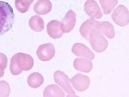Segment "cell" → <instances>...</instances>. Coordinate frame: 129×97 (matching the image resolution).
I'll use <instances>...</instances> for the list:
<instances>
[{"label": "cell", "instance_id": "cell-23", "mask_svg": "<svg viewBox=\"0 0 129 97\" xmlns=\"http://www.w3.org/2000/svg\"><path fill=\"white\" fill-rule=\"evenodd\" d=\"M7 63H8V59L5 56V54L0 53V66L3 68L4 70L6 69L7 67Z\"/></svg>", "mask_w": 129, "mask_h": 97}, {"label": "cell", "instance_id": "cell-9", "mask_svg": "<svg viewBox=\"0 0 129 97\" xmlns=\"http://www.w3.org/2000/svg\"><path fill=\"white\" fill-rule=\"evenodd\" d=\"M47 32L48 35L53 39L61 38L64 34L61 28V22L57 20H52L47 23Z\"/></svg>", "mask_w": 129, "mask_h": 97}, {"label": "cell", "instance_id": "cell-14", "mask_svg": "<svg viewBox=\"0 0 129 97\" xmlns=\"http://www.w3.org/2000/svg\"><path fill=\"white\" fill-rule=\"evenodd\" d=\"M73 66L77 71L88 73L92 70L93 64L88 59H76L73 62Z\"/></svg>", "mask_w": 129, "mask_h": 97}, {"label": "cell", "instance_id": "cell-1", "mask_svg": "<svg viewBox=\"0 0 129 97\" xmlns=\"http://www.w3.org/2000/svg\"><path fill=\"white\" fill-rule=\"evenodd\" d=\"M15 14L12 7L6 2L0 1V36L11 29Z\"/></svg>", "mask_w": 129, "mask_h": 97}, {"label": "cell", "instance_id": "cell-22", "mask_svg": "<svg viewBox=\"0 0 129 97\" xmlns=\"http://www.w3.org/2000/svg\"><path fill=\"white\" fill-rule=\"evenodd\" d=\"M10 87L7 82L0 81V97H7L10 95Z\"/></svg>", "mask_w": 129, "mask_h": 97}, {"label": "cell", "instance_id": "cell-13", "mask_svg": "<svg viewBox=\"0 0 129 97\" xmlns=\"http://www.w3.org/2000/svg\"><path fill=\"white\" fill-rule=\"evenodd\" d=\"M51 10L52 3L50 0H38L34 6V11L37 15H47Z\"/></svg>", "mask_w": 129, "mask_h": 97}, {"label": "cell", "instance_id": "cell-11", "mask_svg": "<svg viewBox=\"0 0 129 97\" xmlns=\"http://www.w3.org/2000/svg\"><path fill=\"white\" fill-rule=\"evenodd\" d=\"M76 24V14L73 10H70L64 16L61 22V28L64 33H70L74 28Z\"/></svg>", "mask_w": 129, "mask_h": 97}, {"label": "cell", "instance_id": "cell-4", "mask_svg": "<svg viewBox=\"0 0 129 97\" xmlns=\"http://www.w3.org/2000/svg\"><path fill=\"white\" fill-rule=\"evenodd\" d=\"M53 78H54L56 83H58L60 87H62V88L68 94V95H75V92L72 85H71L69 78L63 71H55L54 75H53Z\"/></svg>", "mask_w": 129, "mask_h": 97}, {"label": "cell", "instance_id": "cell-21", "mask_svg": "<svg viewBox=\"0 0 129 97\" xmlns=\"http://www.w3.org/2000/svg\"><path fill=\"white\" fill-rule=\"evenodd\" d=\"M10 72H11L12 75L14 76H17V75H20L22 73V70H21L19 66H18L17 63H16V55H14L13 57L11 58L10 59Z\"/></svg>", "mask_w": 129, "mask_h": 97}, {"label": "cell", "instance_id": "cell-19", "mask_svg": "<svg viewBox=\"0 0 129 97\" xmlns=\"http://www.w3.org/2000/svg\"><path fill=\"white\" fill-rule=\"evenodd\" d=\"M101 6L103 8V14L109 15L114 10L118 3V0H99Z\"/></svg>", "mask_w": 129, "mask_h": 97}, {"label": "cell", "instance_id": "cell-3", "mask_svg": "<svg viewBox=\"0 0 129 97\" xmlns=\"http://www.w3.org/2000/svg\"><path fill=\"white\" fill-rule=\"evenodd\" d=\"M112 19L117 25L126 26L129 22L128 10L124 5H119L114 10L112 14Z\"/></svg>", "mask_w": 129, "mask_h": 97}, {"label": "cell", "instance_id": "cell-18", "mask_svg": "<svg viewBox=\"0 0 129 97\" xmlns=\"http://www.w3.org/2000/svg\"><path fill=\"white\" fill-rule=\"evenodd\" d=\"M28 25H29L31 29L35 31V32H41L44 29L45 23L44 21L40 16H34L29 19Z\"/></svg>", "mask_w": 129, "mask_h": 97}, {"label": "cell", "instance_id": "cell-12", "mask_svg": "<svg viewBox=\"0 0 129 97\" xmlns=\"http://www.w3.org/2000/svg\"><path fill=\"white\" fill-rule=\"evenodd\" d=\"M98 24H99V22L95 21V19L86 20L80 27L79 31H80L81 35L84 37L85 40H88L90 32L92 31V29H94V28H98Z\"/></svg>", "mask_w": 129, "mask_h": 97}, {"label": "cell", "instance_id": "cell-20", "mask_svg": "<svg viewBox=\"0 0 129 97\" xmlns=\"http://www.w3.org/2000/svg\"><path fill=\"white\" fill-rule=\"evenodd\" d=\"M33 2L34 0H16L15 5L18 11L21 13H25L29 10V7Z\"/></svg>", "mask_w": 129, "mask_h": 97}, {"label": "cell", "instance_id": "cell-5", "mask_svg": "<svg viewBox=\"0 0 129 97\" xmlns=\"http://www.w3.org/2000/svg\"><path fill=\"white\" fill-rule=\"evenodd\" d=\"M36 54L40 60L44 62L49 61L55 55V48L51 43L43 44L38 47L36 51Z\"/></svg>", "mask_w": 129, "mask_h": 97}, {"label": "cell", "instance_id": "cell-17", "mask_svg": "<svg viewBox=\"0 0 129 97\" xmlns=\"http://www.w3.org/2000/svg\"><path fill=\"white\" fill-rule=\"evenodd\" d=\"M44 82V77L41 74L38 72H34L30 74L28 77V86L33 88H37L41 86Z\"/></svg>", "mask_w": 129, "mask_h": 97}, {"label": "cell", "instance_id": "cell-7", "mask_svg": "<svg viewBox=\"0 0 129 97\" xmlns=\"http://www.w3.org/2000/svg\"><path fill=\"white\" fill-rule=\"evenodd\" d=\"M16 55V63L18 66L22 71H29L34 66V59L33 58L26 53H18Z\"/></svg>", "mask_w": 129, "mask_h": 97}, {"label": "cell", "instance_id": "cell-15", "mask_svg": "<svg viewBox=\"0 0 129 97\" xmlns=\"http://www.w3.org/2000/svg\"><path fill=\"white\" fill-rule=\"evenodd\" d=\"M44 97H64V93L59 86L55 84H52L47 87H46L43 93Z\"/></svg>", "mask_w": 129, "mask_h": 97}, {"label": "cell", "instance_id": "cell-2", "mask_svg": "<svg viewBox=\"0 0 129 97\" xmlns=\"http://www.w3.org/2000/svg\"><path fill=\"white\" fill-rule=\"evenodd\" d=\"M89 43L91 46L96 53H102L104 52L108 47V40L104 38L98 28H95L90 32L89 36Z\"/></svg>", "mask_w": 129, "mask_h": 97}, {"label": "cell", "instance_id": "cell-10", "mask_svg": "<svg viewBox=\"0 0 129 97\" xmlns=\"http://www.w3.org/2000/svg\"><path fill=\"white\" fill-rule=\"evenodd\" d=\"M72 51L76 56L85 58V59H88L89 60H92L95 58V54L93 53V52L89 50L85 45L81 44V43L74 44L72 48Z\"/></svg>", "mask_w": 129, "mask_h": 97}, {"label": "cell", "instance_id": "cell-16", "mask_svg": "<svg viewBox=\"0 0 129 97\" xmlns=\"http://www.w3.org/2000/svg\"><path fill=\"white\" fill-rule=\"evenodd\" d=\"M98 29L103 34H104L106 37L109 39H113L115 33H114V28L113 25L109 22H102L98 24Z\"/></svg>", "mask_w": 129, "mask_h": 97}, {"label": "cell", "instance_id": "cell-6", "mask_svg": "<svg viewBox=\"0 0 129 97\" xmlns=\"http://www.w3.org/2000/svg\"><path fill=\"white\" fill-rule=\"evenodd\" d=\"M70 82L75 89L79 92L85 91L89 87V84H90L89 77H87V76L83 75V74H77V75H75L70 80Z\"/></svg>", "mask_w": 129, "mask_h": 97}, {"label": "cell", "instance_id": "cell-8", "mask_svg": "<svg viewBox=\"0 0 129 97\" xmlns=\"http://www.w3.org/2000/svg\"><path fill=\"white\" fill-rule=\"evenodd\" d=\"M84 10L87 15L93 19H100L103 16L101 10L95 0H87L84 4Z\"/></svg>", "mask_w": 129, "mask_h": 97}]
</instances>
